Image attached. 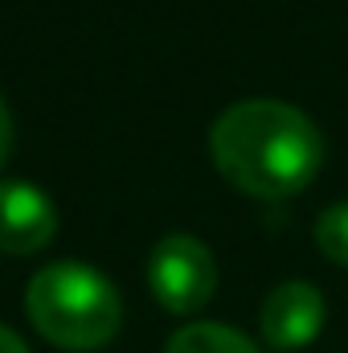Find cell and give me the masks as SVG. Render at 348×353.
Instances as JSON below:
<instances>
[{
    "label": "cell",
    "instance_id": "6",
    "mask_svg": "<svg viewBox=\"0 0 348 353\" xmlns=\"http://www.w3.org/2000/svg\"><path fill=\"white\" fill-rule=\"evenodd\" d=\"M164 353H262V350L246 333H238L230 325L197 321V325H184L180 333H173Z\"/></svg>",
    "mask_w": 348,
    "mask_h": 353
},
{
    "label": "cell",
    "instance_id": "7",
    "mask_svg": "<svg viewBox=\"0 0 348 353\" xmlns=\"http://www.w3.org/2000/svg\"><path fill=\"white\" fill-rule=\"evenodd\" d=\"M316 247H320L332 263L348 267V201L328 205V210L316 218Z\"/></svg>",
    "mask_w": 348,
    "mask_h": 353
},
{
    "label": "cell",
    "instance_id": "3",
    "mask_svg": "<svg viewBox=\"0 0 348 353\" xmlns=\"http://www.w3.org/2000/svg\"><path fill=\"white\" fill-rule=\"evenodd\" d=\"M148 288L164 312H197L209 304L217 288V263L213 251L193 234H168L148 255Z\"/></svg>",
    "mask_w": 348,
    "mask_h": 353
},
{
    "label": "cell",
    "instance_id": "5",
    "mask_svg": "<svg viewBox=\"0 0 348 353\" xmlns=\"http://www.w3.org/2000/svg\"><path fill=\"white\" fill-rule=\"evenodd\" d=\"M58 234L54 201L29 181H0V251L33 255Z\"/></svg>",
    "mask_w": 348,
    "mask_h": 353
},
{
    "label": "cell",
    "instance_id": "2",
    "mask_svg": "<svg viewBox=\"0 0 348 353\" xmlns=\"http://www.w3.org/2000/svg\"><path fill=\"white\" fill-rule=\"evenodd\" d=\"M25 308L33 329L58 350H102L123 321L119 292L102 271L87 263H50L25 288Z\"/></svg>",
    "mask_w": 348,
    "mask_h": 353
},
{
    "label": "cell",
    "instance_id": "9",
    "mask_svg": "<svg viewBox=\"0 0 348 353\" xmlns=\"http://www.w3.org/2000/svg\"><path fill=\"white\" fill-rule=\"evenodd\" d=\"M0 353H29V350H25V341H21L12 329H4V325H0Z\"/></svg>",
    "mask_w": 348,
    "mask_h": 353
},
{
    "label": "cell",
    "instance_id": "1",
    "mask_svg": "<svg viewBox=\"0 0 348 353\" xmlns=\"http://www.w3.org/2000/svg\"><path fill=\"white\" fill-rule=\"evenodd\" d=\"M209 157L234 189L279 201L312 185L324 161L320 128L291 103L242 99L209 128Z\"/></svg>",
    "mask_w": 348,
    "mask_h": 353
},
{
    "label": "cell",
    "instance_id": "8",
    "mask_svg": "<svg viewBox=\"0 0 348 353\" xmlns=\"http://www.w3.org/2000/svg\"><path fill=\"white\" fill-rule=\"evenodd\" d=\"M8 152H12V115H8V107L0 99V165L8 161Z\"/></svg>",
    "mask_w": 348,
    "mask_h": 353
},
{
    "label": "cell",
    "instance_id": "4",
    "mask_svg": "<svg viewBox=\"0 0 348 353\" xmlns=\"http://www.w3.org/2000/svg\"><path fill=\"white\" fill-rule=\"evenodd\" d=\"M262 337L274 350H303L320 337L324 329V296L320 288L303 283V279H287L279 288H270V296L262 300L259 312Z\"/></svg>",
    "mask_w": 348,
    "mask_h": 353
}]
</instances>
